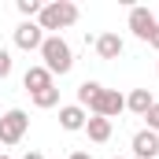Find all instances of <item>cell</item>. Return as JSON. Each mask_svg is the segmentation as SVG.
<instances>
[{
    "mask_svg": "<svg viewBox=\"0 0 159 159\" xmlns=\"http://www.w3.org/2000/svg\"><path fill=\"white\" fill-rule=\"evenodd\" d=\"M74 22H78V4H70V0H52V4L41 7V15H37L41 30H67Z\"/></svg>",
    "mask_w": 159,
    "mask_h": 159,
    "instance_id": "cell-2",
    "label": "cell"
},
{
    "mask_svg": "<svg viewBox=\"0 0 159 159\" xmlns=\"http://www.w3.org/2000/svg\"><path fill=\"white\" fill-rule=\"evenodd\" d=\"M148 44H152V48H156V52H159V30H156V34H152V41H148Z\"/></svg>",
    "mask_w": 159,
    "mask_h": 159,
    "instance_id": "cell-18",
    "label": "cell"
},
{
    "mask_svg": "<svg viewBox=\"0 0 159 159\" xmlns=\"http://www.w3.org/2000/svg\"><path fill=\"white\" fill-rule=\"evenodd\" d=\"M15 44H19L22 52H41L44 30H41L37 22H19V26H15Z\"/></svg>",
    "mask_w": 159,
    "mask_h": 159,
    "instance_id": "cell-5",
    "label": "cell"
},
{
    "mask_svg": "<svg viewBox=\"0 0 159 159\" xmlns=\"http://www.w3.org/2000/svg\"><path fill=\"white\" fill-rule=\"evenodd\" d=\"M41 67L56 78H63V74H70V67H74V52H70V44L59 37V34H52V37H44V44H41Z\"/></svg>",
    "mask_w": 159,
    "mask_h": 159,
    "instance_id": "cell-1",
    "label": "cell"
},
{
    "mask_svg": "<svg viewBox=\"0 0 159 159\" xmlns=\"http://www.w3.org/2000/svg\"><path fill=\"white\" fill-rule=\"evenodd\" d=\"M22 159H44V156H41V152H26Z\"/></svg>",
    "mask_w": 159,
    "mask_h": 159,
    "instance_id": "cell-20",
    "label": "cell"
},
{
    "mask_svg": "<svg viewBox=\"0 0 159 159\" xmlns=\"http://www.w3.org/2000/svg\"><path fill=\"white\" fill-rule=\"evenodd\" d=\"M22 85H26V93L34 96V93H44V89H52L56 81H52V74H48V70L37 63V67H30V70L22 74Z\"/></svg>",
    "mask_w": 159,
    "mask_h": 159,
    "instance_id": "cell-9",
    "label": "cell"
},
{
    "mask_svg": "<svg viewBox=\"0 0 159 159\" xmlns=\"http://www.w3.org/2000/svg\"><path fill=\"white\" fill-rule=\"evenodd\" d=\"M144 122H148V129H152V133H159V107H152V111L144 115Z\"/></svg>",
    "mask_w": 159,
    "mask_h": 159,
    "instance_id": "cell-17",
    "label": "cell"
},
{
    "mask_svg": "<svg viewBox=\"0 0 159 159\" xmlns=\"http://www.w3.org/2000/svg\"><path fill=\"white\" fill-rule=\"evenodd\" d=\"M93 48H96V56H100V59H119L126 44H122L119 34H100V37L93 41Z\"/></svg>",
    "mask_w": 159,
    "mask_h": 159,
    "instance_id": "cell-10",
    "label": "cell"
},
{
    "mask_svg": "<svg viewBox=\"0 0 159 159\" xmlns=\"http://www.w3.org/2000/svg\"><path fill=\"white\" fill-rule=\"evenodd\" d=\"M85 133H89V141L104 144V141L111 137V119H104V115H93V119L85 122Z\"/></svg>",
    "mask_w": 159,
    "mask_h": 159,
    "instance_id": "cell-12",
    "label": "cell"
},
{
    "mask_svg": "<svg viewBox=\"0 0 159 159\" xmlns=\"http://www.w3.org/2000/svg\"><path fill=\"white\" fill-rule=\"evenodd\" d=\"M70 159H93L89 152H70Z\"/></svg>",
    "mask_w": 159,
    "mask_h": 159,
    "instance_id": "cell-19",
    "label": "cell"
},
{
    "mask_svg": "<svg viewBox=\"0 0 159 159\" xmlns=\"http://www.w3.org/2000/svg\"><path fill=\"white\" fill-rule=\"evenodd\" d=\"M26 129H30V115H26L22 107L4 111V115H0V144H19V141L26 137Z\"/></svg>",
    "mask_w": 159,
    "mask_h": 159,
    "instance_id": "cell-3",
    "label": "cell"
},
{
    "mask_svg": "<svg viewBox=\"0 0 159 159\" xmlns=\"http://www.w3.org/2000/svg\"><path fill=\"white\" fill-rule=\"evenodd\" d=\"M156 107H159V100H156Z\"/></svg>",
    "mask_w": 159,
    "mask_h": 159,
    "instance_id": "cell-23",
    "label": "cell"
},
{
    "mask_svg": "<svg viewBox=\"0 0 159 159\" xmlns=\"http://www.w3.org/2000/svg\"><path fill=\"white\" fill-rule=\"evenodd\" d=\"M7 74H11V52H7V48H0V81L7 78Z\"/></svg>",
    "mask_w": 159,
    "mask_h": 159,
    "instance_id": "cell-16",
    "label": "cell"
},
{
    "mask_svg": "<svg viewBox=\"0 0 159 159\" xmlns=\"http://www.w3.org/2000/svg\"><path fill=\"white\" fill-rule=\"evenodd\" d=\"M100 93H104V85L100 81H81L78 85V107H96V100H100Z\"/></svg>",
    "mask_w": 159,
    "mask_h": 159,
    "instance_id": "cell-13",
    "label": "cell"
},
{
    "mask_svg": "<svg viewBox=\"0 0 159 159\" xmlns=\"http://www.w3.org/2000/svg\"><path fill=\"white\" fill-rule=\"evenodd\" d=\"M85 122H89L85 107H78V104H67V107H59V126H63L67 133H78V129H85Z\"/></svg>",
    "mask_w": 159,
    "mask_h": 159,
    "instance_id": "cell-8",
    "label": "cell"
},
{
    "mask_svg": "<svg viewBox=\"0 0 159 159\" xmlns=\"http://www.w3.org/2000/svg\"><path fill=\"white\" fill-rule=\"evenodd\" d=\"M59 104V89H44V93H34V107H56Z\"/></svg>",
    "mask_w": 159,
    "mask_h": 159,
    "instance_id": "cell-14",
    "label": "cell"
},
{
    "mask_svg": "<svg viewBox=\"0 0 159 159\" xmlns=\"http://www.w3.org/2000/svg\"><path fill=\"white\" fill-rule=\"evenodd\" d=\"M0 159H11V156H0Z\"/></svg>",
    "mask_w": 159,
    "mask_h": 159,
    "instance_id": "cell-21",
    "label": "cell"
},
{
    "mask_svg": "<svg viewBox=\"0 0 159 159\" xmlns=\"http://www.w3.org/2000/svg\"><path fill=\"white\" fill-rule=\"evenodd\" d=\"M126 107H129L133 115H141V119H144V115H148V111L156 107V96H152L148 89H133V93L126 96Z\"/></svg>",
    "mask_w": 159,
    "mask_h": 159,
    "instance_id": "cell-11",
    "label": "cell"
},
{
    "mask_svg": "<svg viewBox=\"0 0 159 159\" xmlns=\"http://www.w3.org/2000/svg\"><path fill=\"white\" fill-rule=\"evenodd\" d=\"M129 30H133V37L152 41V34L159 30V19L148 11V7H129Z\"/></svg>",
    "mask_w": 159,
    "mask_h": 159,
    "instance_id": "cell-4",
    "label": "cell"
},
{
    "mask_svg": "<svg viewBox=\"0 0 159 159\" xmlns=\"http://www.w3.org/2000/svg\"><path fill=\"white\" fill-rule=\"evenodd\" d=\"M133 156L137 159H159V133H152V129L133 133Z\"/></svg>",
    "mask_w": 159,
    "mask_h": 159,
    "instance_id": "cell-7",
    "label": "cell"
},
{
    "mask_svg": "<svg viewBox=\"0 0 159 159\" xmlns=\"http://www.w3.org/2000/svg\"><path fill=\"white\" fill-rule=\"evenodd\" d=\"M111 159H122V156H111Z\"/></svg>",
    "mask_w": 159,
    "mask_h": 159,
    "instance_id": "cell-22",
    "label": "cell"
},
{
    "mask_svg": "<svg viewBox=\"0 0 159 159\" xmlns=\"http://www.w3.org/2000/svg\"><path fill=\"white\" fill-rule=\"evenodd\" d=\"M122 111H126V96H122L119 89H104L100 100H96V107H93V115H104V119H115Z\"/></svg>",
    "mask_w": 159,
    "mask_h": 159,
    "instance_id": "cell-6",
    "label": "cell"
},
{
    "mask_svg": "<svg viewBox=\"0 0 159 159\" xmlns=\"http://www.w3.org/2000/svg\"><path fill=\"white\" fill-rule=\"evenodd\" d=\"M41 7H44L41 0H19V11L26 15V22H34V15H41Z\"/></svg>",
    "mask_w": 159,
    "mask_h": 159,
    "instance_id": "cell-15",
    "label": "cell"
}]
</instances>
